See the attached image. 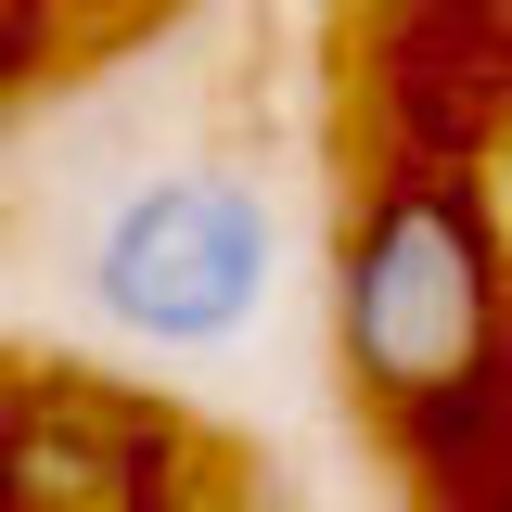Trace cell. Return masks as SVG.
I'll list each match as a JSON object with an SVG mask.
<instances>
[{
  "instance_id": "1",
  "label": "cell",
  "mask_w": 512,
  "mask_h": 512,
  "mask_svg": "<svg viewBox=\"0 0 512 512\" xmlns=\"http://www.w3.org/2000/svg\"><path fill=\"white\" fill-rule=\"evenodd\" d=\"M333 346L423 461H461L512 423V244L474 167L397 154L333 244Z\"/></svg>"
},
{
  "instance_id": "2",
  "label": "cell",
  "mask_w": 512,
  "mask_h": 512,
  "mask_svg": "<svg viewBox=\"0 0 512 512\" xmlns=\"http://www.w3.org/2000/svg\"><path fill=\"white\" fill-rule=\"evenodd\" d=\"M269 269H282V231L244 180L218 167H180V180H141L103 218L90 244V308L141 333V346H218L269 308Z\"/></svg>"
},
{
  "instance_id": "3",
  "label": "cell",
  "mask_w": 512,
  "mask_h": 512,
  "mask_svg": "<svg viewBox=\"0 0 512 512\" xmlns=\"http://www.w3.org/2000/svg\"><path fill=\"white\" fill-rule=\"evenodd\" d=\"M0 487L26 512H141V448L116 423H26V436L0 448Z\"/></svg>"
}]
</instances>
